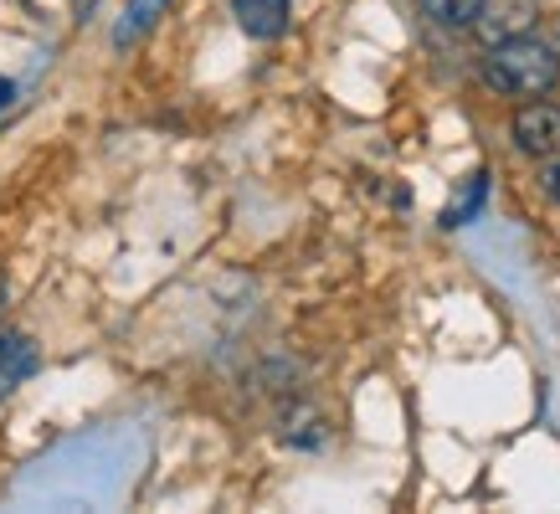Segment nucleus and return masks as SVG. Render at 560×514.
I'll return each mask as SVG.
<instances>
[{"mask_svg":"<svg viewBox=\"0 0 560 514\" xmlns=\"http://www.w3.org/2000/svg\"><path fill=\"white\" fill-rule=\"evenodd\" d=\"M483 83H489L499 98L535 103L560 83V51L525 32L504 36V42H493L489 57H483Z\"/></svg>","mask_w":560,"mask_h":514,"instance_id":"1","label":"nucleus"},{"mask_svg":"<svg viewBox=\"0 0 560 514\" xmlns=\"http://www.w3.org/2000/svg\"><path fill=\"white\" fill-rule=\"evenodd\" d=\"M514 144L529 160H560V103H525L514 114Z\"/></svg>","mask_w":560,"mask_h":514,"instance_id":"2","label":"nucleus"},{"mask_svg":"<svg viewBox=\"0 0 560 514\" xmlns=\"http://www.w3.org/2000/svg\"><path fill=\"white\" fill-rule=\"evenodd\" d=\"M42 371V355H36L32 335H16V329H0V401L16 392L21 381H32Z\"/></svg>","mask_w":560,"mask_h":514,"instance_id":"3","label":"nucleus"},{"mask_svg":"<svg viewBox=\"0 0 560 514\" xmlns=\"http://www.w3.org/2000/svg\"><path fill=\"white\" fill-rule=\"evenodd\" d=\"M232 11H237V26L257 42H272V36L289 32V16L293 5L289 0H232Z\"/></svg>","mask_w":560,"mask_h":514,"instance_id":"4","label":"nucleus"},{"mask_svg":"<svg viewBox=\"0 0 560 514\" xmlns=\"http://www.w3.org/2000/svg\"><path fill=\"white\" fill-rule=\"evenodd\" d=\"M165 5H171V0H129V5H124V16H119V26H114V47H129V42H139V36L150 32L154 21L165 16Z\"/></svg>","mask_w":560,"mask_h":514,"instance_id":"5","label":"nucleus"},{"mask_svg":"<svg viewBox=\"0 0 560 514\" xmlns=\"http://www.w3.org/2000/svg\"><path fill=\"white\" fill-rule=\"evenodd\" d=\"M422 11L438 21V26H447V32H468V26L483 21L489 0H422Z\"/></svg>","mask_w":560,"mask_h":514,"instance_id":"6","label":"nucleus"},{"mask_svg":"<svg viewBox=\"0 0 560 514\" xmlns=\"http://www.w3.org/2000/svg\"><path fill=\"white\" fill-rule=\"evenodd\" d=\"M483 196H489V180H483V175H474V180L463 186V196H453V206L442 211V226H463L478 206H483Z\"/></svg>","mask_w":560,"mask_h":514,"instance_id":"7","label":"nucleus"},{"mask_svg":"<svg viewBox=\"0 0 560 514\" xmlns=\"http://www.w3.org/2000/svg\"><path fill=\"white\" fill-rule=\"evenodd\" d=\"M540 186H545V196L560 206V160H545V171H540Z\"/></svg>","mask_w":560,"mask_h":514,"instance_id":"8","label":"nucleus"},{"mask_svg":"<svg viewBox=\"0 0 560 514\" xmlns=\"http://www.w3.org/2000/svg\"><path fill=\"white\" fill-rule=\"evenodd\" d=\"M11 98H16V83H11V78H0V108H5Z\"/></svg>","mask_w":560,"mask_h":514,"instance_id":"9","label":"nucleus"},{"mask_svg":"<svg viewBox=\"0 0 560 514\" xmlns=\"http://www.w3.org/2000/svg\"><path fill=\"white\" fill-rule=\"evenodd\" d=\"M98 0H72V11H78V21H88V11H93Z\"/></svg>","mask_w":560,"mask_h":514,"instance_id":"10","label":"nucleus"}]
</instances>
